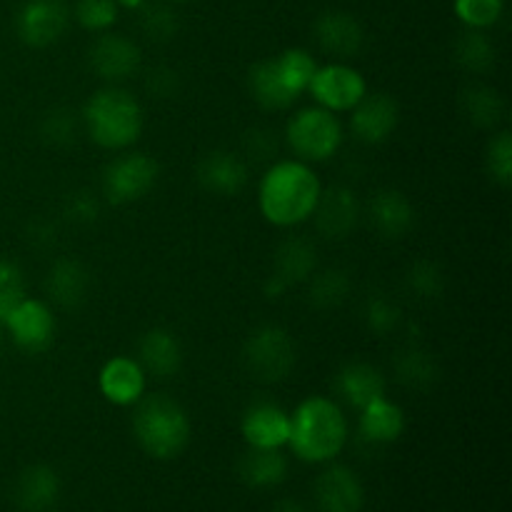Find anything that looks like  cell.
<instances>
[{"label":"cell","mask_w":512,"mask_h":512,"mask_svg":"<svg viewBox=\"0 0 512 512\" xmlns=\"http://www.w3.org/2000/svg\"><path fill=\"white\" fill-rule=\"evenodd\" d=\"M288 458L280 450H258L248 448V453L240 458L238 475L248 488L253 490H273L288 480Z\"/></svg>","instance_id":"cell-26"},{"label":"cell","mask_w":512,"mask_h":512,"mask_svg":"<svg viewBox=\"0 0 512 512\" xmlns=\"http://www.w3.org/2000/svg\"><path fill=\"white\" fill-rule=\"evenodd\" d=\"M385 388V375L380 373V368L365 363V360H353V363H345L343 368L335 373L333 390L345 405L355 410H363L365 405H370L373 400L383 398Z\"/></svg>","instance_id":"cell-19"},{"label":"cell","mask_w":512,"mask_h":512,"mask_svg":"<svg viewBox=\"0 0 512 512\" xmlns=\"http://www.w3.org/2000/svg\"><path fill=\"white\" fill-rule=\"evenodd\" d=\"M313 498L320 512H360L365 505V488L348 465H328L315 478Z\"/></svg>","instance_id":"cell-16"},{"label":"cell","mask_w":512,"mask_h":512,"mask_svg":"<svg viewBox=\"0 0 512 512\" xmlns=\"http://www.w3.org/2000/svg\"><path fill=\"white\" fill-rule=\"evenodd\" d=\"M405 283H408L410 293L418 295L420 300H438L445 290V273L433 260H418L415 265H410Z\"/></svg>","instance_id":"cell-36"},{"label":"cell","mask_w":512,"mask_h":512,"mask_svg":"<svg viewBox=\"0 0 512 512\" xmlns=\"http://www.w3.org/2000/svg\"><path fill=\"white\" fill-rule=\"evenodd\" d=\"M348 443V418L338 400L310 395L290 413L288 448L303 463H333Z\"/></svg>","instance_id":"cell-2"},{"label":"cell","mask_w":512,"mask_h":512,"mask_svg":"<svg viewBox=\"0 0 512 512\" xmlns=\"http://www.w3.org/2000/svg\"><path fill=\"white\" fill-rule=\"evenodd\" d=\"M485 168L493 183L500 188H510L512 183V133L510 130H498L490 138L488 150H485Z\"/></svg>","instance_id":"cell-35"},{"label":"cell","mask_w":512,"mask_h":512,"mask_svg":"<svg viewBox=\"0 0 512 512\" xmlns=\"http://www.w3.org/2000/svg\"><path fill=\"white\" fill-rule=\"evenodd\" d=\"M118 3L115 0H78L75 5V20L90 33H105L118 20Z\"/></svg>","instance_id":"cell-38"},{"label":"cell","mask_w":512,"mask_h":512,"mask_svg":"<svg viewBox=\"0 0 512 512\" xmlns=\"http://www.w3.org/2000/svg\"><path fill=\"white\" fill-rule=\"evenodd\" d=\"M248 90L255 103L265 110H288L298 100V95L288 88L280 75L275 58L260 60L248 73Z\"/></svg>","instance_id":"cell-27"},{"label":"cell","mask_w":512,"mask_h":512,"mask_svg":"<svg viewBox=\"0 0 512 512\" xmlns=\"http://www.w3.org/2000/svg\"><path fill=\"white\" fill-rule=\"evenodd\" d=\"M323 183L313 165L298 158L275 160L258 185L260 215L275 228H298L315 213Z\"/></svg>","instance_id":"cell-1"},{"label":"cell","mask_w":512,"mask_h":512,"mask_svg":"<svg viewBox=\"0 0 512 512\" xmlns=\"http://www.w3.org/2000/svg\"><path fill=\"white\" fill-rule=\"evenodd\" d=\"M80 128L83 125H80V118H75L73 110L58 105V108L48 110L40 120V138L53 148H68L70 143H75Z\"/></svg>","instance_id":"cell-34"},{"label":"cell","mask_w":512,"mask_h":512,"mask_svg":"<svg viewBox=\"0 0 512 512\" xmlns=\"http://www.w3.org/2000/svg\"><path fill=\"white\" fill-rule=\"evenodd\" d=\"M145 388H148V373L138 358L130 355H113L105 360L98 373L100 395L118 408H133L145 395Z\"/></svg>","instance_id":"cell-15"},{"label":"cell","mask_w":512,"mask_h":512,"mask_svg":"<svg viewBox=\"0 0 512 512\" xmlns=\"http://www.w3.org/2000/svg\"><path fill=\"white\" fill-rule=\"evenodd\" d=\"M145 88H148V93L153 95V98H175L180 90V78L173 68H168V65H155V68H150L148 75H145Z\"/></svg>","instance_id":"cell-42"},{"label":"cell","mask_w":512,"mask_h":512,"mask_svg":"<svg viewBox=\"0 0 512 512\" xmlns=\"http://www.w3.org/2000/svg\"><path fill=\"white\" fill-rule=\"evenodd\" d=\"M273 512H310L298 498H283L273 505Z\"/></svg>","instance_id":"cell-45"},{"label":"cell","mask_w":512,"mask_h":512,"mask_svg":"<svg viewBox=\"0 0 512 512\" xmlns=\"http://www.w3.org/2000/svg\"><path fill=\"white\" fill-rule=\"evenodd\" d=\"M403 313H400V305L393 298H388L385 293H373L365 298L363 303V323L370 333L375 335H390L398 330Z\"/></svg>","instance_id":"cell-33"},{"label":"cell","mask_w":512,"mask_h":512,"mask_svg":"<svg viewBox=\"0 0 512 512\" xmlns=\"http://www.w3.org/2000/svg\"><path fill=\"white\" fill-rule=\"evenodd\" d=\"M453 53L460 68L475 75L490 73L495 68V60H498L495 43L488 38L485 30L465 28V33H460V38L455 40Z\"/></svg>","instance_id":"cell-30"},{"label":"cell","mask_w":512,"mask_h":512,"mask_svg":"<svg viewBox=\"0 0 512 512\" xmlns=\"http://www.w3.org/2000/svg\"><path fill=\"white\" fill-rule=\"evenodd\" d=\"M63 215L73 225H93L100 218V198L90 190L70 193L63 203Z\"/></svg>","instance_id":"cell-41"},{"label":"cell","mask_w":512,"mask_h":512,"mask_svg":"<svg viewBox=\"0 0 512 512\" xmlns=\"http://www.w3.org/2000/svg\"><path fill=\"white\" fill-rule=\"evenodd\" d=\"M33 233L35 235H30V240H33L35 245H38V248H50V245H55V233H58V230H55V225H50V223H38L33 228Z\"/></svg>","instance_id":"cell-44"},{"label":"cell","mask_w":512,"mask_h":512,"mask_svg":"<svg viewBox=\"0 0 512 512\" xmlns=\"http://www.w3.org/2000/svg\"><path fill=\"white\" fill-rule=\"evenodd\" d=\"M275 65H278L280 75L288 83V88L295 95L308 93V85L313 80L315 70H318V60L313 58V53L305 48H288L280 55H275Z\"/></svg>","instance_id":"cell-32"},{"label":"cell","mask_w":512,"mask_h":512,"mask_svg":"<svg viewBox=\"0 0 512 512\" xmlns=\"http://www.w3.org/2000/svg\"><path fill=\"white\" fill-rule=\"evenodd\" d=\"M368 223L380 238L400 240L413 230L415 225V208L405 193L395 188L375 190L373 198L368 200Z\"/></svg>","instance_id":"cell-18"},{"label":"cell","mask_w":512,"mask_h":512,"mask_svg":"<svg viewBox=\"0 0 512 512\" xmlns=\"http://www.w3.org/2000/svg\"><path fill=\"white\" fill-rule=\"evenodd\" d=\"M80 125L98 148L120 153L133 148L143 135V105L120 85H108L90 95L80 113Z\"/></svg>","instance_id":"cell-3"},{"label":"cell","mask_w":512,"mask_h":512,"mask_svg":"<svg viewBox=\"0 0 512 512\" xmlns=\"http://www.w3.org/2000/svg\"><path fill=\"white\" fill-rule=\"evenodd\" d=\"M70 25V8L65 0H25L15 15L18 38L28 48H50L63 38Z\"/></svg>","instance_id":"cell-11"},{"label":"cell","mask_w":512,"mask_h":512,"mask_svg":"<svg viewBox=\"0 0 512 512\" xmlns=\"http://www.w3.org/2000/svg\"><path fill=\"white\" fill-rule=\"evenodd\" d=\"M455 15L470 30H488L500 20L505 0H455Z\"/></svg>","instance_id":"cell-37"},{"label":"cell","mask_w":512,"mask_h":512,"mask_svg":"<svg viewBox=\"0 0 512 512\" xmlns=\"http://www.w3.org/2000/svg\"><path fill=\"white\" fill-rule=\"evenodd\" d=\"M3 325L23 353H45L55 340L53 308L45 300L28 298V295L3 315Z\"/></svg>","instance_id":"cell-9"},{"label":"cell","mask_w":512,"mask_h":512,"mask_svg":"<svg viewBox=\"0 0 512 512\" xmlns=\"http://www.w3.org/2000/svg\"><path fill=\"white\" fill-rule=\"evenodd\" d=\"M350 290H353V280L345 270L328 268L315 270L308 280V300L315 310H333L348 300Z\"/></svg>","instance_id":"cell-31"},{"label":"cell","mask_w":512,"mask_h":512,"mask_svg":"<svg viewBox=\"0 0 512 512\" xmlns=\"http://www.w3.org/2000/svg\"><path fill=\"white\" fill-rule=\"evenodd\" d=\"M460 108H463L465 118L470 123L485 130L498 128L505 120V113H508V105H505V98L500 95V90L485 83L468 85L463 90V95H460Z\"/></svg>","instance_id":"cell-28"},{"label":"cell","mask_w":512,"mask_h":512,"mask_svg":"<svg viewBox=\"0 0 512 512\" xmlns=\"http://www.w3.org/2000/svg\"><path fill=\"white\" fill-rule=\"evenodd\" d=\"M313 30L320 48L333 55V58H353L363 48V25H360V20L353 13H345V10H328V13H323L315 20Z\"/></svg>","instance_id":"cell-20"},{"label":"cell","mask_w":512,"mask_h":512,"mask_svg":"<svg viewBox=\"0 0 512 512\" xmlns=\"http://www.w3.org/2000/svg\"><path fill=\"white\" fill-rule=\"evenodd\" d=\"M315 270H318V253H315V245L303 235H290L275 250L273 278L280 280L285 288L308 283Z\"/></svg>","instance_id":"cell-25"},{"label":"cell","mask_w":512,"mask_h":512,"mask_svg":"<svg viewBox=\"0 0 512 512\" xmlns=\"http://www.w3.org/2000/svg\"><path fill=\"white\" fill-rule=\"evenodd\" d=\"M360 215H363V208H360V200L355 195V190L348 188V185H333L328 190L323 188L310 220H313L315 230L323 238L345 240L358 228Z\"/></svg>","instance_id":"cell-12"},{"label":"cell","mask_w":512,"mask_h":512,"mask_svg":"<svg viewBox=\"0 0 512 512\" xmlns=\"http://www.w3.org/2000/svg\"><path fill=\"white\" fill-rule=\"evenodd\" d=\"M245 155L255 160H263L275 155V138L268 130H250L245 138Z\"/></svg>","instance_id":"cell-43"},{"label":"cell","mask_w":512,"mask_h":512,"mask_svg":"<svg viewBox=\"0 0 512 512\" xmlns=\"http://www.w3.org/2000/svg\"><path fill=\"white\" fill-rule=\"evenodd\" d=\"M195 178H198L200 188L208 190V193L230 198V195H238L248 188V160L233 150H213V153H205L200 158Z\"/></svg>","instance_id":"cell-17"},{"label":"cell","mask_w":512,"mask_h":512,"mask_svg":"<svg viewBox=\"0 0 512 512\" xmlns=\"http://www.w3.org/2000/svg\"><path fill=\"white\" fill-rule=\"evenodd\" d=\"M0 328H3V318H0Z\"/></svg>","instance_id":"cell-48"},{"label":"cell","mask_w":512,"mask_h":512,"mask_svg":"<svg viewBox=\"0 0 512 512\" xmlns=\"http://www.w3.org/2000/svg\"><path fill=\"white\" fill-rule=\"evenodd\" d=\"M173 3H185V0H173Z\"/></svg>","instance_id":"cell-47"},{"label":"cell","mask_w":512,"mask_h":512,"mask_svg":"<svg viewBox=\"0 0 512 512\" xmlns=\"http://www.w3.org/2000/svg\"><path fill=\"white\" fill-rule=\"evenodd\" d=\"M140 28L153 43H168L178 33V15L165 5H143Z\"/></svg>","instance_id":"cell-39"},{"label":"cell","mask_w":512,"mask_h":512,"mask_svg":"<svg viewBox=\"0 0 512 512\" xmlns=\"http://www.w3.org/2000/svg\"><path fill=\"white\" fill-rule=\"evenodd\" d=\"M295 360H298L295 340L283 325H260L248 335L243 345L245 370L260 383H283L293 373Z\"/></svg>","instance_id":"cell-6"},{"label":"cell","mask_w":512,"mask_h":512,"mask_svg":"<svg viewBox=\"0 0 512 512\" xmlns=\"http://www.w3.org/2000/svg\"><path fill=\"white\" fill-rule=\"evenodd\" d=\"M315 105L330 110V113H350L368 93V80L353 65L335 60V63L318 65L313 80L308 85Z\"/></svg>","instance_id":"cell-8"},{"label":"cell","mask_w":512,"mask_h":512,"mask_svg":"<svg viewBox=\"0 0 512 512\" xmlns=\"http://www.w3.org/2000/svg\"><path fill=\"white\" fill-rule=\"evenodd\" d=\"M160 178V165L153 155L138 150H120L103 170L100 188L108 203L130 205L155 188Z\"/></svg>","instance_id":"cell-7"},{"label":"cell","mask_w":512,"mask_h":512,"mask_svg":"<svg viewBox=\"0 0 512 512\" xmlns=\"http://www.w3.org/2000/svg\"><path fill=\"white\" fill-rule=\"evenodd\" d=\"M358 433L370 445H393L405 433V410L390 398H378L358 410Z\"/></svg>","instance_id":"cell-24"},{"label":"cell","mask_w":512,"mask_h":512,"mask_svg":"<svg viewBox=\"0 0 512 512\" xmlns=\"http://www.w3.org/2000/svg\"><path fill=\"white\" fill-rule=\"evenodd\" d=\"M240 433L248 448L280 450L290 438V413L273 400H255L245 408Z\"/></svg>","instance_id":"cell-13"},{"label":"cell","mask_w":512,"mask_h":512,"mask_svg":"<svg viewBox=\"0 0 512 512\" xmlns=\"http://www.w3.org/2000/svg\"><path fill=\"white\" fill-rule=\"evenodd\" d=\"M90 273L80 260L58 258L45 275V295L63 310H75L88 300Z\"/></svg>","instance_id":"cell-22"},{"label":"cell","mask_w":512,"mask_h":512,"mask_svg":"<svg viewBox=\"0 0 512 512\" xmlns=\"http://www.w3.org/2000/svg\"><path fill=\"white\" fill-rule=\"evenodd\" d=\"M395 378L410 390H428L438 383L440 365L433 358V353H428L420 345H408L395 358Z\"/></svg>","instance_id":"cell-29"},{"label":"cell","mask_w":512,"mask_h":512,"mask_svg":"<svg viewBox=\"0 0 512 512\" xmlns=\"http://www.w3.org/2000/svg\"><path fill=\"white\" fill-rule=\"evenodd\" d=\"M138 363L158 380L175 378L183 368V345L168 328H150L140 335Z\"/></svg>","instance_id":"cell-21"},{"label":"cell","mask_w":512,"mask_h":512,"mask_svg":"<svg viewBox=\"0 0 512 512\" xmlns=\"http://www.w3.org/2000/svg\"><path fill=\"white\" fill-rule=\"evenodd\" d=\"M88 63L93 73L108 85H120L140 73L143 53L135 40L120 33H100L88 50Z\"/></svg>","instance_id":"cell-10"},{"label":"cell","mask_w":512,"mask_h":512,"mask_svg":"<svg viewBox=\"0 0 512 512\" xmlns=\"http://www.w3.org/2000/svg\"><path fill=\"white\" fill-rule=\"evenodd\" d=\"M343 123L335 113L310 105L298 110L285 125V143L293 155L303 163H325L333 158L343 145Z\"/></svg>","instance_id":"cell-5"},{"label":"cell","mask_w":512,"mask_h":512,"mask_svg":"<svg viewBox=\"0 0 512 512\" xmlns=\"http://www.w3.org/2000/svg\"><path fill=\"white\" fill-rule=\"evenodd\" d=\"M133 435L145 455L153 460H173L190 445L193 423L178 400L153 393L135 403Z\"/></svg>","instance_id":"cell-4"},{"label":"cell","mask_w":512,"mask_h":512,"mask_svg":"<svg viewBox=\"0 0 512 512\" xmlns=\"http://www.w3.org/2000/svg\"><path fill=\"white\" fill-rule=\"evenodd\" d=\"M23 298H25L23 270H20L13 260L0 258V318H3V315Z\"/></svg>","instance_id":"cell-40"},{"label":"cell","mask_w":512,"mask_h":512,"mask_svg":"<svg viewBox=\"0 0 512 512\" xmlns=\"http://www.w3.org/2000/svg\"><path fill=\"white\" fill-rule=\"evenodd\" d=\"M60 475L50 465H30L15 480L13 498L23 512H50L60 500Z\"/></svg>","instance_id":"cell-23"},{"label":"cell","mask_w":512,"mask_h":512,"mask_svg":"<svg viewBox=\"0 0 512 512\" xmlns=\"http://www.w3.org/2000/svg\"><path fill=\"white\" fill-rule=\"evenodd\" d=\"M118 8H128V10H140L145 5V0H115Z\"/></svg>","instance_id":"cell-46"},{"label":"cell","mask_w":512,"mask_h":512,"mask_svg":"<svg viewBox=\"0 0 512 512\" xmlns=\"http://www.w3.org/2000/svg\"><path fill=\"white\" fill-rule=\"evenodd\" d=\"M400 123V105L388 93H365L350 110V130L365 145H380L395 133Z\"/></svg>","instance_id":"cell-14"}]
</instances>
